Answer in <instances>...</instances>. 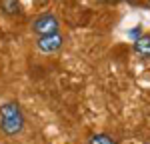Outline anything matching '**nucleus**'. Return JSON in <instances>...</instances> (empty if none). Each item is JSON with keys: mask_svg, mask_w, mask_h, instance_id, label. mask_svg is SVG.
I'll use <instances>...</instances> for the list:
<instances>
[{"mask_svg": "<svg viewBox=\"0 0 150 144\" xmlns=\"http://www.w3.org/2000/svg\"><path fill=\"white\" fill-rule=\"evenodd\" d=\"M0 128L6 136H16L24 128V114L16 102H6L0 108Z\"/></svg>", "mask_w": 150, "mask_h": 144, "instance_id": "f257e3e1", "label": "nucleus"}, {"mask_svg": "<svg viewBox=\"0 0 150 144\" xmlns=\"http://www.w3.org/2000/svg\"><path fill=\"white\" fill-rule=\"evenodd\" d=\"M58 30H60V22H58V18L54 14H40L38 18L32 20V32H34L38 38L40 36H48V34H56Z\"/></svg>", "mask_w": 150, "mask_h": 144, "instance_id": "f03ea898", "label": "nucleus"}, {"mask_svg": "<svg viewBox=\"0 0 150 144\" xmlns=\"http://www.w3.org/2000/svg\"><path fill=\"white\" fill-rule=\"evenodd\" d=\"M64 44V38L60 32L56 34H48V36H40L38 40H36V46L40 52H46V54H52V52H58L60 48Z\"/></svg>", "mask_w": 150, "mask_h": 144, "instance_id": "7ed1b4c3", "label": "nucleus"}, {"mask_svg": "<svg viewBox=\"0 0 150 144\" xmlns=\"http://www.w3.org/2000/svg\"><path fill=\"white\" fill-rule=\"evenodd\" d=\"M134 52L140 54L142 58H150V34L140 36L138 40L134 42Z\"/></svg>", "mask_w": 150, "mask_h": 144, "instance_id": "20e7f679", "label": "nucleus"}, {"mask_svg": "<svg viewBox=\"0 0 150 144\" xmlns=\"http://www.w3.org/2000/svg\"><path fill=\"white\" fill-rule=\"evenodd\" d=\"M88 144H116V140L108 134H92L88 138Z\"/></svg>", "mask_w": 150, "mask_h": 144, "instance_id": "39448f33", "label": "nucleus"}, {"mask_svg": "<svg viewBox=\"0 0 150 144\" xmlns=\"http://www.w3.org/2000/svg\"><path fill=\"white\" fill-rule=\"evenodd\" d=\"M2 6L6 8V12H10V14L18 12V2L16 0H2Z\"/></svg>", "mask_w": 150, "mask_h": 144, "instance_id": "423d86ee", "label": "nucleus"}, {"mask_svg": "<svg viewBox=\"0 0 150 144\" xmlns=\"http://www.w3.org/2000/svg\"><path fill=\"white\" fill-rule=\"evenodd\" d=\"M104 2H116V0H104Z\"/></svg>", "mask_w": 150, "mask_h": 144, "instance_id": "0eeeda50", "label": "nucleus"}]
</instances>
